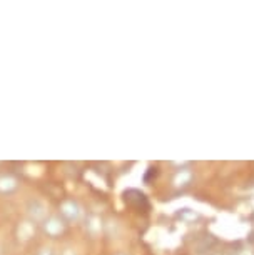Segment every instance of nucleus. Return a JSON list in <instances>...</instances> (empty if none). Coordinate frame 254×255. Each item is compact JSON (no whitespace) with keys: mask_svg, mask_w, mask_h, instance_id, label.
Segmentation results:
<instances>
[{"mask_svg":"<svg viewBox=\"0 0 254 255\" xmlns=\"http://www.w3.org/2000/svg\"><path fill=\"white\" fill-rule=\"evenodd\" d=\"M59 212H60V219L64 220V222H77L80 219V214H82L77 202L70 200V199L62 202L59 207Z\"/></svg>","mask_w":254,"mask_h":255,"instance_id":"nucleus-1","label":"nucleus"},{"mask_svg":"<svg viewBox=\"0 0 254 255\" xmlns=\"http://www.w3.org/2000/svg\"><path fill=\"white\" fill-rule=\"evenodd\" d=\"M42 229H44V232L49 235V237L55 239L64 234L65 222L60 217H57V215H50V217H47L44 222H42Z\"/></svg>","mask_w":254,"mask_h":255,"instance_id":"nucleus-2","label":"nucleus"},{"mask_svg":"<svg viewBox=\"0 0 254 255\" xmlns=\"http://www.w3.org/2000/svg\"><path fill=\"white\" fill-rule=\"evenodd\" d=\"M27 210H28V215L32 217L33 222L42 224L47 219V207L44 205V202H40V200H32L30 204H28Z\"/></svg>","mask_w":254,"mask_h":255,"instance_id":"nucleus-3","label":"nucleus"},{"mask_svg":"<svg viewBox=\"0 0 254 255\" xmlns=\"http://www.w3.org/2000/svg\"><path fill=\"white\" fill-rule=\"evenodd\" d=\"M18 189V180L15 177L3 174L0 175V194L2 195H10Z\"/></svg>","mask_w":254,"mask_h":255,"instance_id":"nucleus-4","label":"nucleus"},{"mask_svg":"<svg viewBox=\"0 0 254 255\" xmlns=\"http://www.w3.org/2000/svg\"><path fill=\"white\" fill-rule=\"evenodd\" d=\"M37 255H54V252H52L50 247H42L39 252H37Z\"/></svg>","mask_w":254,"mask_h":255,"instance_id":"nucleus-5","label":"nucleus"}]
</instances>
